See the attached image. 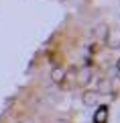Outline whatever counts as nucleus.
<instances>
[{
  "label": "nucleus",
  "mask_w": 120,
  "mask_h": 123,
  "mask_svg": "<svg viewBox=\"0 0 120 123\" xmlns=\"http://www.w3.org/2000/svg\"><path fill=\"white\" fill-rule=\"evenodd\" d=\"M106 117H108V107H98V111L94 115V123H104Z\"/></svg>",
  "instance_id": "f257e3e1"
},
{
  "label": "nucleus",
  "mask_w": 120,
  "mask_h": 123,
  "mask_svg": "<svg viewBox=\"0 0 120 123\" xmlns=\"http://www.w3.org/2000/svg\"><path fill=\"white\" fill-rule=\"evenodd\" d=\"M98 103V92H86L83 94V105H96Z\"/></svg>",
  "instance_id": "f03ea898"
},
{
  "label": "nucleus",
  "mask_w": 120,
  "mask_h": 123,
  "mask_svg": "<svg viewBox=\"0 0 120 123\" xmlns=\"http://www.w3.org/2000/svg\"><path fill=\"white\" fill-rule=\"evenodd\" d=\"M51 78H53V82H63V78H65V72L61 70V68H55V70L51 72Z\"/></svg>",
  "instance_id": "7ed1b4c3"
},
{
  "label": "nucleus",
  "mask_w": 120,
  "mask_h": 123,
  "mask_svg": "<svg viewBox=\"0 0 120 123\" xmlns=\"http://www.w3.org/2000/svg\"><path fill=\"white\" fill-rule=\"evenodd\" d=\"M57 123H67V121H57Z\"/></svg>",
  "instance_id": "20e7f679"
},
{
  "label": "nucleus",
  "mask_w": 120,
  "mask_h": 123,
  "mask_svg": "<svg viewBox=\"0 0 120 123\" xmlns=\"http://www.w3.org/2000/svg\"><path fill=\"white\" fill-rule=\"evenodd\" d=\"M118 68H120V62H118Z\"/></svg>",
  "instance_id": "39448f33"
}]
</instances>
